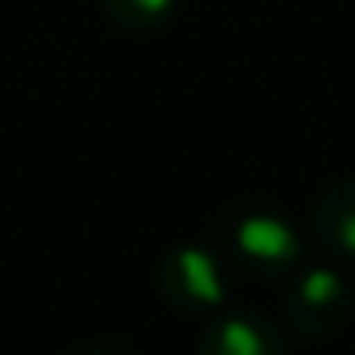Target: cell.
I'll return each mask as SVG.
<instances>
[{"instance_id": "obj_1", "label": "cell", "mask_w": 355, "mask_h": 355, "mask_svg": "<svg viewBox=\"0 0 355 355\" xmlns=\"http://www.w3.org/2000/svg\"><path fill=\"white\" fill-rule=\"evenodd\" d=\"M321 233H329L336 245H344L355 252V187L332 195L329 210L321 214Z\"/></svg>"}, {"instance_id": "obj_2", "label": "cell", "mask_w": 355, "mask_h": 355, "mask_svg": "<svg viewBox=\"0 0 355 355\" xmlns=\"http://www.w3.org/2000/svg\"><path fill=\"white\" fill-rule=\"evenodd\" d=\"M107 8L115 12L123 24H149V19L164 16V8H168V0H107Z\"/></svg>"}]
</instances>
